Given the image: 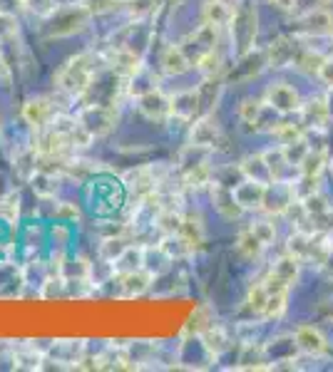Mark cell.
<instances>
[{"label": "cell", "mask_w": 333, "mask_h": 372, "mask_svg": "<svg viewBox=\"0 0 333 372\" xmlns=\"http://www.w3.org/2000/svg\"><path fill=\"white\" fill-rule=\"evenodd\" d=\"M122 6H125L132 23H142V21H147V18L154 16L157 8H159V0H125Z\"/></svg>", "instance_id": "f1b7e54d"}, {"label": "cell", "mask_w": 333, "mask_h": 372, "mask_svg": "<svg viewBox=\"0 0 333 372\" xmlns=\"http://www.w3.org/2000/svg\"><path fill=\"white\" fill-rule=\"evenodd\" d=\"M179 236L187 241V246L194 251H199V248L207 243V223H204L202 214L199 211H189L184 214V221H182V231H179Z\"/></svg>", "instance_id": "d6986e66"}, {"label": "cell", "mask_w": 333, "mask_h": 372, "mask_svg": "<svg viewBox=\"0 0 333 372\" xmlns=\"http://www.w3.org/2000/svg\"><path fill=\"white\" fill-rule=\"evenodd\" d=\"M199 13H202V23L224 30V28L232 25L237 6L232 0H202V11Z\"/></svg>", "instance_id": "5bb4252c"}, {"label": "cell", "mask_w": 333, "mask_h": 372, "mask_svg": "<svg viewBox=\"0 0 333 372\" xmlns=\"http://www.w3.org/2000/svg\"><path fill=\"white\" fill-rule=\"evenodd\" d=\"M249 228H252V233L266 248L271 246L273 241H276V223H273L271 219H256L254 223H249Z\"/></svg>", "instance_id": "1f68e13d"}, {"label": "cell", "mask_w": 333, "mask_h": 372, "mask_svg": "<svg viewBox=\"0 0 333 372\" xmlns=\"http://www.w3.org/2000/svg\"><path fill=\"white\" fill-rule=\"evenodd\" d=\"M293 345L298 347L301 352H306V355H326L328 352V340L326 335H323L318 327L313 325H298L296 332H293Z\"/></svg>", "instance_id": "9a60e30c"}, {"label": "cell", "mask_w": 333, "mask_h": 372, "mask_svg": "<svg viewBox=\"0 0 333 372\" xmlns=\"http://www.w3.org/2000/svg\"><path fill=\"white\" fill-rule=\"evenodd\" d=\"M301 30L311 37H333V13L326 8H311L301 16Z\"/></svg>", "instance_id": "2e32d148"}, {"label": "cell", "mask_w": 333, "mask_h": 372, "mask_svg": "<svg viewBox=\"0 0 333 372\" xmlns=\"http://www.w3.org/2000/svg\"><path fill=\"white\" fill-rule=\"evenodd\" d=\"M199 337H202L204 347H207V350L212 352L214 357H219L222 352L229 350V337H227V332H224L219 325H209Z\"/></svg>", "instance_id": "f546056e"}, {"label": "cell", "mask_w": 333, "mask_h": 372, "mask_svg": "<svg viewBox=\"0 0 333 372\" xmlns=\"http://www.w3.org/2000/svg\"><path fill=\"white\" fill-rule=\"evenodd\" d=\"M199 115H202V100H199L197 87L179 90L177 95H172V120L189 124V122H194Z\"/></svg>", "instance_id": "4fadbf2b"}, {"label": "cell", "mask_w": 333, "mask_h": 372, "mask_svg": "<svg viewBox=\"0 0 333 372\" xmlns=\"http://www.w3.org/2000/svg\"><path fill=\"white\" fill-rule=\"evenodd\" d=\"M264 102H266L269 107H271L273 115H293V112L301 110L303 100L301 95H298V90L293 85H288V82L278 80V82H271V85L266 87V92H264Z\"/></svg>", "instance_id": "277c9868"}, {"label": "cell", "mask_w": 333, "mask_h": 372, "mask_svg": "<svg viewBox=\"0 0 333 372\" xmlns=\"http://www.w3.org/2000/svg\"><path fill=\"white\" fill-rule=\"evenodd\" d=\"M137 110H140L149 122L172 120V95L162 92L159 87H152L145 95L137 97Z\"/></svg>", "instance_id": "52a82bcc"}, {"label": "cell", "mask_w": 333, "mask_h": 372, "mask_svg": "<svg viewBox=\"0 0 333 372\" xmlns=\"http://www.w3.org/2000/svg\"><path fill=\"white\" fill-rule=\"evenodd\" d=\"M77 3H80L90 16H105V13L117 11L125 0H77Z\"/></svg>", "instance_id": "e575fe53"}, {"label": "cell", "mask_w": 333, "mask_h": 372, "mask_svg": "<svg viewBox=\"0 0 333 372\" xmlns=\"http://www.w3.org/2000/svg\"><path fill=\"white\" fill-rule=\"evenodd\" d=\"M323 62V55L321 52H313V50H303V52H296V60H293V67L306 75H316L318 67Z\"/></svg>", "instance_id": "d6a6232c"}, {"label": "cell", "mask_w": 333, "mask_h": 372, "mask_svg": "<svg viewBox=\"0 0 333 372\" xmlns=\"http://www.w3.org/2000/svg\"><path fill=\"white\" fill-rule=\"evenodd\" d=\"M239 169H242V174L247 176V179L261 181V184H273L271 171H269V164H266V159H264V151L244 156L242 164H239Z\"/></svg>", "instance_id": "603a6c76"}, {"label": "cell", "mask_w": 333, "mask_h": 372, "mask_svg": "<svg viewBox=\"0 0 333 372\" xmlns=\"http://www.w3.org/2000/svg\"><path fill=\"white\" fill-rule=\"evenodd\" d=\"M266 60L269 67H293V60H296V45H293L291 37H276L271 45L266 47Z\"/></svg>", "instance_id": "44dd1931"}, {"label": "cell", "mask_w": 333, "mask_h": 372, "mask_svg": "<svg viewBox=\"0 0 333 372\" xmlns=\"http://www.w3.org/2000/svg\"><path fill=\"white\" fill-rule=\"evenodd\" d=\"M234 248H237L239 256H242L244 261H249V263L259 261V258L264 256V251H266V246H264V243L259 241L256 236H254L252 228H249V226L239 231L237 241H234Z\"/></svg>", "instance_id": "cb8c5ba5"}, {"label": "cell", "mask_w": 333, "mask_h": 372, "mask_svg": "<svg viewBox=\"0 0 333 372\" xmlns=\"http://www.w3.org/2000/svg\"><path fill=\"white\" fill-rule=\"evenodd\" d=\"M266 298H269V291H266V286H264V281H256L247 291V308L254 313V315L261 318L264 306H266Z\"/></svg>", "instance_id": "4dcf8cb0"}, {"label": "cell", "mask_w": 333, "mask_h": 372, "mask_svg": "<svg viewBox=\"0 0 333 372\" xmlns=\"http://www.w3.org/2000/svg\"><path fill=\"white\" fill-rule=\"evenodd\" d=\"M269 134L273 136V141H276V144L286 146V144H291V141L301 139V136H303V127L301 124H293V122L281 120V122H273V127L269 129Z\"/></svg>", "instance_id": "83f0119b"}, {"label": "cell", "mask_w": 333, "mask_h": 372, "mask_svg": "<svg viewBox=\"0 0 333 372\" xmlns=\"http://www.w3.org/2000/svg\"><path fill=\"white\" fill-rule=\"evenodd\" d=\"M0 80H11V67H8L6 57H3V52H0Z\"/></svg>", "instance_id": "ab89813d"}, {"label": "cell", "mask_w": 333, "mask_h": 372, "mask_svg": "<svg viewBox=\"0 0 333 372\" xmlns=\"http://www.w3.org/2000/svg\"><path fill=\"white\" fill-rule=\"evenodd\" d=\"M232 40L239 45V55L249 52L254 47V40H256V11L254 8H239L234 13V21H232Z\"/></svg>", "instance_id": "8992f818"}, {"label": "cell", "mask_w": 333, "mask_h": 372, "mask_svg": "<svg viewBox=\"0 0 333 372\" xmlns=\"http://www.w3.org/2000/svg\"><path fill=\"white\" fill-rule=\"evenodd\" d=\"M301 266L303 263L298 261L296 256H291V253H283L281 258H276V261H273V266H271V273L276 278H281L283 283H286V286H296L298 283V278H301Z\"/></svg>", "instance_id": "d4e9b609"}, {"label": "cell", "mask_w": 333, "mask_h": 372, "mask_svg": "<svg viewBox=\"0 0 333 372\" xmlns=\"http://www.w3.org/2000/svg\"><path fill=\"white\" fill-rule=\"evenodd\" d=\"M130 246H132V241L127 236H122V233L110 236V238H105V243L100 246V258L105 263H110V266H115V263L120 261L122 256H125V251Z\"/></svg>", "instance_id": "484cf974"}, {"label": "cell", "mask_w": 333, "mask_h": 372, "mask_svg": "<svg viewBox=\"0 0 333 372\" xmlns=\"http://www.w3.org/2000/svg\"><path fill=\"white\" fill-rule=\"evenodd\" d=\"M55 219L57 221H65V223H75V221H80L82 219V211H80V207L72 204V202H57Z\"/></svg>", "instance_id": "d590c367"}, {"label": "cell", "mask_w": 333, "mask_h": 372, "mask_svg": "<svg viewBox=\"0 0 333 372\" xmlns=\"http://www.w3.org/2000/svg\"><path fill=\"white\" fill-rule=\"evenodd\" d=\"M301 120L308 127H323L331 117V105H328L326 97H311L308 102L301 105Z\"/></svg>", "instance_id": "7402d4cb"}, {"label": "cell", "mask_w": 333, "mask_h": 372, "mask_svg": "<svg viewBox=\"0 0 333 372\" xmlns=\"http://www.w3.org/2000/svg\"><path fill=\"white\" fill-rule=\"evenodd\" d=\"M21 216V202L16 194H3L0 197V221L3 223H18Z\"/></svg>", "instance_id": "836d02e7"}, {"label": "cell", "mask_w": 333, "mask_h": 372, "mask_svg": "<svg viewBox=\"0 0 333 372\" xmlns=\"http://www.w3.org/2000/svg\"><path fill=\"white\" fill-rule=\"evenodd\" d=\"M266 189L269 184H261V181H254V179H239L237 186H234V199L237 204L242 207V211H261L264 209V199H266Z\"/></svg>", "instance_id": "9c48e42d"}, {"label": "cell", "mask_w": 333, "mask_h": 372, "mask_svg": "<svg viewBox=\"0 0 333 372\" xmlns=\"http://www.w3.org/2000/svg\"><path fill=\"white\" fill-rule=\"evenodd\" d=\"M269 112H271V107L264 102V97H244L237 107V120L252 132L261 129V127L269 129V124H266Z\"/></svg>", "instance_id": "30bf717a"}, {"label": "cell", "mask_w": 333, "mask_h": 372, "mask_svg": "<svg viewBox=\"0 0 333 372\" xmlns=\"http://www.w3.org/2000/svg\"><path fill=\"white\" fill-rule=\"evenodd\" d=\"M194 70L209 80V77H224L227 75V60H224V52L219 47H212V50L202 52V55L194 60Z\"/></svg>", "instance_id": "ffe728a7"}, {"label": "cell", "mask_w": 333, "mask_h": 372, "mask_svg": "<svg viewBox=\"0 0 333 372\" xmlns=\"http://www.w3.org/2000/svg\"><path fill=\"white\" fill-rule=\"evenodd\" d=\"M97 70H95V57L90 52H77L70 60H65L60 65V70L55 72L52 82L55 90L60 95L70 97V100H82L87 92L95 87Z\"/></svg>", "instance_id": "6da1fadb"}, {"label": "cell", "mask_w": 333, "mask_h": 372, "mask_svg": "<svg viewBox=\"0 0 333 372\" xmlns=\"http://www.w3.org/2000/svg\"><path fill=\"white\" fill-rule=\"evenodd\" d=\"M219 141H222V127L214 120V112L199 115L194 122H189V144L204 146V149H214Z\"/></svg>", "instance_id": "ba28073f"}, {"label": "cell", "mask_w": 333, "mask_h": 372, "mask_svg": "<svg viewBox=\"0 0 333 372\" xmlns=\"http://www.w3.org/2000/svg\"><path fill=\"white\" fill-rule=\"evenodd\" d=\"M55 115H57L55 102H52L50 97H30V100L23 102V110H21L23 122H26L30 129H35V134L47 129V127L52 124V120H55Z\"/></svg>", "instance_id": "5b68a950"}, {"label": "cell", "mask_w": 333, "mask_h": 372, "mask_svg": "<svg viewBox=\"0 0 333 372\" xmlns=\"http://www.w3.org/2000/svg\"><path fill=\"white\" fill-rule=\"evenodd\" d=\"M326 164H328L326 151H323V149H308V154L303 156V161L298 164V174H301V176H313V179H321Z\"/></svg>", "instance_id": "4316f807"}, {"label": "cell", "mask_w": 333, "mask_h": 372, "mask_svg": "<svg viewBox=\"0 0 333 372\" xmlns=\"http://www.w3.org/2000/svg\"><path fill=\"white\" fill-rule=\"evenodd\" d=\"M117 281H120L122 296L125 298H137L142 293H147L154 283V271H149L147 266L130 268V271L117 273Z\"/></svg>", "instance_id": "7c38bea8"}, {"label": "cell", "mask_w": 333, "mask_h": 372, "mask_svg": "<svg viewBox=\"0 0 333 372\" xmlns=\"http://www.w3.org/2000/svg\"><path fill=\"white\" fill-rule=\"evenodd\" d=\"M90 13L80 6V3H67V8L62 11H52V25H50V37H67L75 33L85 30Z\"/></svg>", "instance_id": "3957f363"}, {"label": "cell", "mask_w": 333, "mask_h": 372, "mask_svg": "<svg viewBox=\"0 0 333 372\" xmlns=\"http://www.w3.org/2000/svg\"><path fill=\"white\" fill-rule=\"evenodd\" d=\"M209 192H212L214 209H217V214L222 219H227V221H237V219L244 214L242 207L237 204V199H234V192L229 189V186L217 184V181H214V184L209 186Z\"/></svg>", "instance_id": "e0dca14e"}, {"label": "cell", "mask_w": 333, "mask_h": 372, "mask_svg": "<svg viewBox=\"0 0 333 372\" xmlns=\"http://www.w3.org/2000/svg\"><path fill=\"white\" fill-rule=\"evenodd\" d=\"M269 3L281 13H296L298 8V0H269Z\"/></svg>", "instance_id": "f35d334b"}, {"label": "cell", "mask_w": 333, "mask_h": 372, "mask_svg": "<svg viewBox=\"0 0 333 372\" xmlns=\"http://www.w3.org/2000/svg\"><path fill=\"white\" fill-rule=\"evenodd\" d=\"M52 238H55L57 246H65V241L70 238V228H67L65 221H60V223H55V226H52Z\"/></svg>", "instance_id": "74e56055"}, {"label": "cell", "mask_w": 333, "mask_h": 372, "mask_svg": "<svg viewBox=\"0 0 333 372\" xmlns=\"http://www.w3.org/2000/svg\"><path fill=\"white\" fill-rule=\"evenodd\" d=\"M316 77L328 87V90H333V55L323 57V62H321V67H318Z\"/></svg>", "instance_id": "8d00e7d4"}, {"label": "cell", "mask_w": 333, "mask_h": 372, "mask_svg": "<svg viewBox=\"0 0 333 372\" xmlns=\"http://www.w3.org/2000/svg\"><path fill=\"white\" fill-rule=\"evenodd\" d=\"M328 166H331V174H333V159H331V161H328Z\"/></svg>", "instance_id": "60d3db41"}, {"label": "cell", "mask_w": 333, "mask_h": 372, "mask_svg": "<svg viewBox=\"0 0 333 372\" xmlns=\"http://www.w3.org/2000/svg\"><path fill=\"white\" fill-rule=\"evenodd\" d=\"M194 67L192 57L187 55V50L182 47V42H172L166 45L159 55V70L164 72L166 77H182L187 75Z\"/></svg>", "instance_id": "8fae6325"}, {"label": "cell", "mask_w": 333, "mask_h": 372, "mask_svg": "<svg viewBox=\"0 0 333 372\" xmlns=\"http://www.w3.org/2000/svg\"><path fill=\"white\" fill-rule=\"evenodd\" d=\"M77 120L85 124V129L95 139H100V136H107L117 129V124H120V110L115 105H87L77 115Z\"/></svg>", "instance_id": "7a4b0ae2"}, {"label": "cell", "mask_w": 333, "mask_h": 372, "mask_svg": "<svg viewBox=\"0 0 333 372\" xmlns=\"http://www.w3.org/2000/svg\"><path fill=\"white\" fill-rule=\"evenodd\" d=\"M214 184V166L207 159L194 161V164L182 166V186L184 189H209Z\"/></svg>", "instance_id": "ac0fdd59"}]
</instances>
